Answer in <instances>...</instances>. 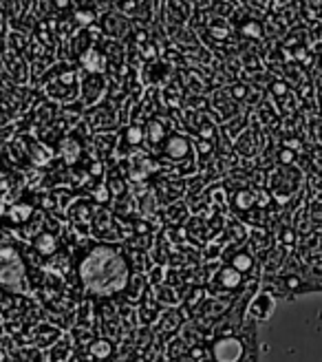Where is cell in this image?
I'll list each match as a JSON object with an SVG mask.
<instances>
[{
    "mask_svg": "<svg viewBox=\"0 0 322 362\" xmlns=\"http://www.w3.org/2000/svg\"><path fill=\"white\" fill-rule=\"evenodd\" d=\"M229 265L234 267V269H239L241 274H245V272L252 269V265H254V259H252V255H249V252L241 250V252H237L234 257H232Z\"/></svg>",
    "mask_w": 322,
    "mask_h": 362,
    "instance_id": "obj_7",
    "label": "cell"
},
{
    "mask_svg": "<svg viewBox=\"0 0 322 362\" xmlns=\"http://www.w3.org/2000/svg\"><path fill=\"white\" fill-rule=\"evenodd\" d=\"M227 307H229V303H221V300H217V298H208L205 300V305H203V316L205 318H219L221 314H225L227 312Z\"/></svg>",
    "mask_w": 322,
    "mask_h": 362,
    "instance_id": "obj_8",
    "label": "cell"
},
{
    "mask_svg": "<svg viewBox=\"0 0 322 362\" xmlns=\"http://www.w3.org/2000/svg\"><path fill=\"white\" fill-rule=\"evenodd\" d=\"M247 345L237 334L225 332L210 345V360L212 362H241L247 356Z\"/></svg>",
    "mask_w": 322,
    "mask_h": 362,
    "instance_id": "obj_2",
    "label": "cell"
},
{
    "mask_svg": "<svg viewBox=\"0 0 322 362\" xmlns=\"http://www.w3.org/2000/svg\"><path fill=\"white\" fill-rule=\"evenodd\" d=\"M214 283H217L221 289H237L243 283V274L239 269H234L232 265H225L217 276H214Z\"/></svg>",
    "mask_w": 322,
    "mask_h": 362,
    "instance_id": "obj_4",
    "label": "cell"
},
{
    "mask_svg": "<svg viewBox=\"0 0 322 362\" xmlns=\"http://www.w3.org/2000/svg\"><path fill=\"white\" fill-rule=\"evenodd\" d=\"M56 247H58V241L51 232H42L40 237L35 239V250H38L40 255H53Z\"/></svg>",
    "mask_w": 322,
    "mask_h": 362,
    "instance_id": "obj_6",
    "label": "cell"
},
{
    "mask_svg": "<svg viewBox=\"0 0 322 362\" xmlns=\"http://www.w3.org/2000/svg\"><path fill=\"white\" fill-rule=\"evenodd\" d=\"M292 157H294V153H290V151H282V153H280L282 164H292Z\"/></svg>",
    "mask_w": 322,
    "mask_h": 362,
    "instance_id": "obj_12",
    "label": "cell"
},
{
    "mask_svg": "<svg viewBox=\"0 0 322 362\" xmlns=\"http://www.w3.org/2000/svg\"><path fill=\"white\" fill-rule=\"evenodd\" d=\"M274 296L272 294H267V292H261V294H256L254 296V300L249 303V310H247V314L252 316V318H256V320H267L272 316V312H274Z\"/></svg>",
    "mask_w": 322,
    "mask_h": 362,
    "instance_id": "obj_3",
    "label": "cell"
},
{
    "mask_svg": "<svg viewBox=\"0 0 322 362\" xmlns=\"http://www.w3.org/2000/svg\"><path fill=\"white\" fill-rule=\"evenodd\" d=\"M80 281L93 296H113L129 287V261L111 245L93 247L80 263Z\"/></svg>",
    "mask_w": 322,
    "mask_h": 362,
    "instance_id": "obj_1",
    "label": "cell"
},
{
    "mask_svg": "<svg viewBox=\"0 0 322 362\" xmlns=\"http://www.w3.org/2000/svg\"><path fill=\"white\" fill-rule=\"evenodd\" d=\"M157 300L161 303V300H164V303H168V305H174L177 303V296H174V292H172V289H168V287H159L157 289Z\"/></svg>",
    "mask_w": 322,
    "mask_h": 362,
    "instance_id": "obj_10",
    "label": "cell"
},
{
    "mask_svg": "<svg viewBox=\"0 0 322 362\" xmlns=\"http://www.w3.org/2000/svg\"><path fill=\"white\" fill-rule=\"evenodd\" d=\"M126 135H129V141H131V144H139L141 137H144V131H141L139 126H131Z\"/></svg>",
    "mask_w": 322,
    "mask_h": 362,
    "instance_id": "obj_11",
    "label": "cell"
},
{
    "mask_svg": "<svg viewBox=\"0 0 322 362\" xmlns=\"http://www.w3.org/2000/svg\"><path fill=\"white\" fill-rule=\"evenodd\" d=\"M254 204H256V194H254V192L241 190V192H237V194H234V206H237V208L247 210V208H252Z\"/></svg>",
    "mask_w": 322,
    "mask_h": 362,
    "instance_id": "obj_9",
    "label": "cell"
},
{
    "mask_svg": "<svg viewBox=\"0 0 322 362\" xmlns=\"http://www.w3.org/2000/svg\"><path fill=\"white\" fill-rule=\"evenodd\" d=\"M164 153H166L170 159L179 161V159H184V157H188V155H190V144H188V139H186V137L172 135V137L164 144Z\"/></svg>",
    "mask_w": 322,
    "mask_h": 362,
    "instance_id": "obj_5",
    "label": "cell"
}]
</instances>
